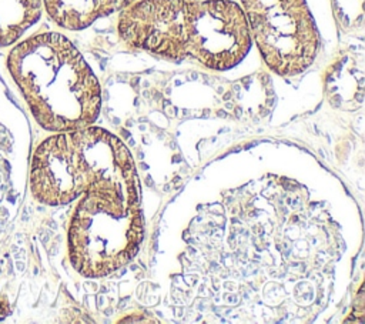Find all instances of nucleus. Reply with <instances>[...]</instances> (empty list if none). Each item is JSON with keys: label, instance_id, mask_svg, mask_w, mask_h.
Segmentation results:
<instances>
[{"label": "nucleus", "instance_id": "obj_1", "mask_svg": "<svg viewBox=\"0 0 365 324\" xmlns=\"http://www.w3.org/2000/svg\"><path fill=\"white\" fill-rule=\"evenodd\" d=\"M7 69L37 123L50 131L91 126L101 107V88L74 44L58 33L19 43Z\"/></svg>", "mask_w": 365, "mask_h": 324}, {"label": "nucleus", "instance_id": "obj_3", "mask_svg": "<svg viewBox=\"0 0 365 324\" xmlns=\"http://www.w3.org/2000/svg\"><path fill=\"white\" fill-rule=\"evenodd\" d=\"M68 226V257L86 277H103L128 264L143 237L140 190L101 187L86 191Z\"/></svg>", "mask_w": 365, "mask_h": 324}, {"label": "nucleus", "instance_id": "obj_5", "mask_svg": "<svg viewBox=\"0 0 365 324\" xmlns=\"http://www.w3.org/2000/svg\"><path fill=\"white\" fill-rule=\"evenodd\" d=\"M251 47L242 7L231 0H187L185 53L212 70L237 66Z\"/></svg>", "mask_w": 365, "mask_h": 324}, {"label": "nucleus", "instance_id": "obj_8", "mask_svg": "<svg viewBox=\"0 0 365 324\" xmlns=\"http://www.w3.org/2000/svg\"><path fill=\"white\" fill-rule=\"evenodd\" d=\"M41 0H0V47L17 41L41 16Z\"/></svg>", "mask_w": 365, "mask_h": 324}, {"label": "nucleus", "instance_id": "obj_4", "mask_svg": "<svg viewBox=\"0 0 365 324\" xmlns=\"http://www.w3.org/2000/svg\"><path fill=\"white\" fill-rule=\"evenodd\" d=\"M250 34L279 76L307 70L318 51V30L305 0H241Z\"/></svg>", "mask_w": 365, "mask_h": 324}, {"label": "nucleus", "instance_id": "obj_7", "mask_svg": "<svg viewBox=\"0 0 365 324\" xmlns=\"http://www.w3.org/2000/svg\"><path fill=\"white\" fill-rule=\"evenodd\" d=\"M54 23L67 30H81L97 19L123 10L134 0H41Z\"/></svg>", "mask_w": 365, "mask_h": 324}, {"label": "nucleus", "instance_id": "obj_6", "mask_svg": "<svg viewBox=\"0 0 365 324\" xmlns=\"http://www.w3.org/2000/svg\"><path fill=\"white\" fill-rule=\"evenodd\" d=\"M187 0H134L121 10L118 34L128 46L170 59H187Z\"/></svg>", "mask_w": 365, "mask_h": 324}, {"label": "nucleus", "instance_id": "obj_2", "mask_svg": "<svg viewBox=\"0 0 365 324\" xmlns=\"http://www.w3.org/2000/svg\"><path fill=\"white\" fill-rule=\"evenodd\" d=\"M101 187L140 190L128 148L110 131L93 124L58 131L36 148L30 190L37 201L61 206Z\"/></svg>", "mask_w": 365, "mask_h": 324}]
</instances>
